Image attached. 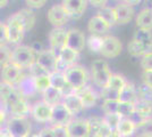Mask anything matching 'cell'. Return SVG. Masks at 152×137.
<instances>
[{"mask_svg":"<svg viewBox=\"0 0 152 137\" xmlns=\"http://www.w3.org/2000/svg\"><path fill=\"white\" fill-rule=\"evenodd\" d=\"M31 107L32 106L28 105L25 98L20 97L10 106H8L7 109L9 110L13 117H27L31 113Z\"/></svg>","mask_w":152,"mask_h":137,"instance_id":"obj_24","label":"cell"},{"mask_svg":"<svg viewBox=\"0 0 152 137\" xmlns=\"http://www.w3.org/2000/svg\"><path fill=\"white\" fill-rule=\"evenodd\" d=\"M70 137H91V128L88 119H73L67 124Z\"/></svg>","mask_w":152,"mask_h":137,"instance_id":"obj_11","label":"cell"},{"mask_svg":"<svg viewBox=\"0 0 152 137\" xmlns=\"http://www.w3.org/2000/svg\"><path fill=\"white\" fill-rule=\"evenodd\" d=\"M127 50H128V54H131L132 56H134V57H141V59L146 54L144 47L135 39L129 41V44L127 45Z\"/></svg>","mask_w":152,"mask_h":137,"instance_id":"obj_35","label":"cell"},{"mask_svg":"<svg viewBox=\"0 0 152 137\" xmlns=\"http://www.w3.org/2000/svg\"><path fill=\"white\" fill-rule=\"evenodd\" d=\"M50 81H51V86L57 88L64 94V96L68 95V94H72L74 93V89L70 87V85L68 84L67 79H66V76H65V72L61 71H55L50 73Z\"/></svg>","mask_w":152,"mask_h":137,"instance_id":"obj_17","label":"cell"},{"mask_svg":"<svg viewBox=\"0 0 152 137\" xmlns=\"http://www.w3.org/2000/svg\"><path fill=\"white\" fill-rule=\"evenodd\" d=\"M106 137H123V136L118 133V130H110L109 134Z\"/></svg>","mask_w":152,"mask_h":137,"instance_id":"obj_51","label":"cell"},{"mask_svg":"<svg viewBox=\"0 0 152 137\" xmlns=\"http://www.w3.org/2000/svg\"><path fill=\"white\" fill-rule=\"evenodd\" d=\"M73 119V114L63 103L52 106V117L50 121L52 126H67Z\"/></svg>","mask_w":152,"mask_h":137,"instance_id":"obj_13","label":"cell"},{"mask_svg":"<svg viewBox=\"0 0 152 137\" xmlns=\"http://www.w3.org/2000/svg\"><path fill=\"white\" fill-rule=\"evenodd\" d=\"M90 5L93 7H98V8H102L107 5L108 0H88Z\"/></svg>","mask_w":152,"mask_h":137,"instance_id":"obj_49","label":"cell"},{"mask_svg":"<svg viewBox=\"0 0 152 137\" xmlns=\"http://www.w3.org/2000/svg\"><path fill=\"white\" fill-rule=\"evenodd\" d=\"M136 25L141 30H152V10L151 8H143L136 16Z\"/></svg>","mask_w":152,"mask_h":137,"instance_id":"obj_28","label":"cell"},{"mask_svg":"<svg viewBox=\"0 0 152 137\" xmlns=\"http://www.w3.org/2000/svg\"><path fill=\"white\" fill-rule=\"evenodd\" d=\"M23 77H24L23 69H20L13 63H8L2 66V82L7 85L16 87L20 82Z\"/></svg>","mask_w":152,"mask_h":137,"instance_id":"obj_10","label":"cell"},{"mask_svg":"<svg viewBox=\"0 0 152 137\" xmlns=\"http://www.w3.org/2000/svg\"><path fill=\"white\" fill-rule=\"evenodd\" d=\"M76 94L80 96L81 101L83 103L84 109H90V107H93L96 104V101H98V95L90 86H85L81 89L75 91Z\"/></svg>","mask_w":152,"mask_h":137,"instance_id":"obj_23","label":"cell"},{"mask_svg":"<svg viewBox=\"0 0 152 137\" xmlns=\"http://www.w3.org/2000/svg\"><path fill=\"white\" fill-rule=\"evenodd\" d=\"M137 94H139V99L151 102L152 103V88L146 84L142 82L137 87Z\"/></svg>","mask_w":152,"mask_h":137,"instance_id":"obj_39","label":"cell"},{"mask_svg":"<svg viewBox=\"0 0 152 137\" xmlns=\"http://www.w3.org/2000/svg\"><path fill=\"white\" fill-rule=\"evenodd\" d=\"M103 120L108 127L110 128V130H117L118 126L121 121V117L118 113H111V114H104Z\"/></svg>","mask_w":152,"mask_h":137,"instance_id":"obj_38","label":"cell"},{"mask_svg":"<svg viewBox=\"0 0 152 137\" xmlns=\"http://www.w3.org/2000/svg\"><path fill=\"white\" fill-rule=\"evenodd\" d=\"M111 26L108 24L106 21L101 19L99 15H95L93 17H91L88 23V30L91 34L95 36H102L110 30Z\"/></svg>","mask_w":152,"mask_h":137,"instance_id":"obj_21","label":"cell"},{"mask_svg":"<svg viewBox=\"0 0 152 137\" xmlns=\"http://www.w3.org/2000/svg\"><path fill=\"white\" fill-rule=\"evenodd\" d=\"M31 116L41 124H47L50 122L51 117H52V106L48 105L47 103L38 102L31 107Z\"/></svg>","mask_w":152,"mask_h":137,"instance_id":"obj_14","label":"cell"},{"mask_svg":"<svg viewBox=\"0 0 152 137\" xmlns=\"http://www.w3.org/2000/svg\"><path fill=\"white\" fill-rule=\"evenodd\" d=\"M16 89L24 98L31 97L34 94H37V86H35V81H34V77H32L31 74L28 76H24L23 79L20 80L18 85L16 86Z\"/></svg>","mask_w":152,"mask_h":137,"instance_id":"obj_20","label":"cell"},{"mask_svg":"<svg viewBox=\"0 0 152 137\" xmlns=\"http://www.w3.org/2000/svg\"><path fill=\"white\" fill-rule=\"evenodd\" d=\"M137 131H140L141 136L144 137H152V119H149L142 127H140Z\"/></svg>","mask_w":152,"mask_h":137,"instance_id":"obj_43","label":"cell"},{"mask_svg":"<svg viewBox=\"0 0 152 137\" xmlns=\"http://www.w3.org/2000/svg\"><path fill=\"white\" fill-rule=\"evenodd\" d=\"M127 82H128V81L125 79L124 76L118 74V73H114V74H113V77H111V79H110V81H109L108 87H109V88H111V89H114V90L121 91Z\"/></svg>","mask_w":152,"mask_h":137,"instance_id":"obj_36","label":"cell"},{"mask_svg":"<svg viewBox=\"0 0 152 137\" xmlns=\"http://www.w3.org/2000/svg\"><path fill=\"white\" fill-rule=\"evenodd\" d=\"M129 119H131V120L133 121V124L137 127V129H139L140 127H142V126H143V124H145L146 121L149 120L148 118L143 117L142 114H140L139 112H136V111L134 112L133 114H132V117L129 118Z\"/></svg>","mask_w":152,"mask_h":137,"instance_id":"obj_45","label":"cell"},{"mask_svg":"<svg viewBox=\"0 0 152 137\" xmlns=\"http://www.w3.org/2000/svg\"><path fill=\"white\" fill-rule=\"evenodd\" d=\"M61 5L68 13L69 17L80 19L86 9L88 0H63Z\"/></svg>","mask_w":152,"mask_h":137,"instance_id":"obj_15","label":"cell"},{"mask_svg":"<svg viewBox=\"0 0 152 137\" xmlns=\"http://www.w3.org/2000/svg\"><path fill=\"white\" fill-rule=\"evenodd\" d=\"M121 2L127 4V5H131V6H135V5H139L142 0H121Z\"/></svg>","mask_w":152,"mask_h":137,"instance_id":"obj_50","label":"cell"},{"mask_svg":"<svg viewBox=\"0 0 152 137\" xmlns=\"http://www.w3.org/2000/svg\"><path fill=\"white\" fill-rule=\"evenodd\" d=\"M37 63L41 67H43L45 71L52 73L57 71L58 67V55L52 49H45L39 53L37 56Z\"/></svg>","mask_w":152,"mask_h":137,"instance_id":"obj_8","label":"cell"},{"mask_svg":"<svg viewBox=\"0 0 152 137\" xmlns=\"http://www.w3.org/2000/svg\"><path fill=\"white\" fill-rule=\"evenodd\" d=\"M96 15H99L101 19H103L110 26L117 24V17H116V12H115L114 7H102L98 10Z\"/></svg>","mask_w":152,"mask_h":137,"instance_id":"obj_30","label":"cell"},{"mask_svg":"<svg viewBox=\"0 0 152 137\" xmlns=\"http://www.w3.org/2000/svg\"><path fill=\"white\" fill-rule=\"evenodd\" d=\"M135 112V104L133 103H126V102H121L118 104V110L117 113L121 117V119H129Z\"/></svg>","mask_w":152,"mask_h":137,"instance_id":"obj_34","label":"cell"},{"mask_svg":"<svg viewBox=\"0 0 152 137\" xmlns=\"http://www.w3.org/2000/svg\"><path fill=\"white\" fill-rule=\"evenodd\" d=\"M47 1L48 0H25V4L30 9H39L45 6Z\"/></svg>","mask_w":152,"mask_h":137,"instance_id":"obj_46","label":"cell"},{"mask_svg":"<svg viewBox=\"0 0 152 137\" xmlns=\"http://www.w3.org/2000/svg\"><path fill=\"white\" fill-rule=\"evenodd\" d=\"M140 65L143 69V71H152V53L145 54L141 59Z\"/></svg>","mask_w":152,"mask_h":137,"instance_id":"obj_42","label":"cell"},{"mask_svg":"<svg viewBox=\"0 0 152 137\" xmlns=\"http://www.w3.org/2000/svg\"><path fill=\"white\" fill-rule=\"evenodd\" d=\"M86 46L92 53H100L103 46V38L101 36L91 34L86 39Z\"/></svg>","mask_w":152,"mask_h":137,"instance_id":"obj_32","label":"cell"},{"mask_svg":"<svg viewBox=\"0 0 152 137\" xmlns=\"http://www.w3.org/2000/svg\"><path fill=\"white\" fill-rule=\"evenodd\" d=\"M78 54L70 49L68 47H65L60 54L58 55V67L57 71L65 72L69 66L75 65V62L77 61Z\"/></svg>","mask_w":152,"mask_h":137,"instance_id":"obj_16","label":"cell"},{"mask_svg":"<svg viewBox=\"0 0 152 137\" xmlns=\"http://www.w3.org/2000/svg\"><path fill=\"white\" fill-rule=\"evenodd\" d=\"M119 101L135 104L139 101L137 88L132 82H127L126 85L124 86V88L119 91Z\"/></svg>","mask_w":152,"mask_h":137,"instance_id":"obj_25","label":"cell"},{"mask_svg":"<svg viewBox=\"0 0 152 137\" xmlns=\"http://www.w3.org/2000/svg\"><path fill=\"white\" fill-rule=\"evenodd\" d=\"M118 104L119 101H115V99H106L102 102L101 109L104 114H111V113H117L118 110Z\"/></svg>","mask_w":152,"mask_h":137,"instance_id":"obj_40","label":"cell"},{"mask_svg":"<svg viewBox=\"0 0 152 137\" xmlns=\"http://www.w3.org/2000/svg\"><path fill=\"white\" fill-rule=\"evenodd\" d=\"M7 4H8V0H0V6H1V8L6 7Z\"/></svg>","mask_w":152,"mask_h":137,"instance_id":"obj_53","label":"cell"},{"mask_svg":"<svg viewBox=\"0 0 152 137\" xmlns=\"http://www.w3.org/2000/svg\"><path fill=\"white\" fill-rule=\"evenodd\" d=\"M63 99H64V94L61 91L55 88V87H49L47 90L42 94V101L47 103L48 105L50 106H55L57 104H60L63 103Z\"/></svg>","mask_w":152,"mask_h":137,"instance_id":"obj_26","label":"cell"},{"mask_svg":"<svg viewBox=\"0 0 152 137\" xmlns=\"http://www.w3.org/2000/svg\"><path fill=\"white\" fill-rule=\"evenodd\" d=\"M136 41H139L141 45L144 47L145 53H152V33L151 31H146V30H141L137 29L136 32L134 33V38Z\"/></svg>","mask_w":152,"mask_h":137,"instance_id":"obj_29","label":"cell"},{"mask_svg":"<svg viewBox=\"0 0 152 137\" xmlns=\"http://www.w3.org/2000/svg\"><path fill=\"white\" fill-rule=\"evenodd\" d=\"M39 137H55L53 131H52V128H51V127H48V128L41 129L40 133H39Z\"/></svg>","mask_w":152,"mask_h":137,"instance_id":"obj_48","label":"cell"},{"mask_svg":"<svg viewBox=\"0 0 152 137\" xmlns=\"http://www.w3.org/2000/svg\"><path fill=\"white\" fill-rule=\"evenodd\" d=\"M142 80L143 82L150 86L152 88V71H143L142 73Z\"/></svg>","mask_w":152,"mask_h":137,"instance_id":"obj_47","label":"cell"},{"mask_svg":"<svg viewBox=\"0 0 152 137\" xmlns=\"http://www.w3.org/2000/svg\"><path fill=\"white\" fill-rule=\"evenodd\" d=\"M65 76H66V79H67L70 87L75 91L88 86L89 73L86 71V69L83 66L76 65V64L69 66L65 71Z\"/></svg>","mask_w":152,"mask_h":137,"instance_id":"obj_4","label":"cell"},{"mask_svg":"<svg viewBox=\"0 0 152 137\" xmlns=\"http://www.w3.org/2000/svg\"><path fill=\"white\" fill-rule=\"evenodd\" d=\"M47 19L51 25H53L55 27H63L67 23L69 15L66 12L63 5L59 4V5H53L52 7H50V9L47 13Z\"/></svg>","mask_w":152,"mask_h":137,"instance_id":"obj_9","label":"cell"},{"mask_svg":"<svg viewBox=\"0 0 152 137\" xmlns=\"http://www.w3.org/2000/svg\"><path fill=\"white\" fill-rule=\"evenodd\" d=\"M136 137H144V136H141V135H139V136H136Z\"/></svg>","mask_w":152,"mask_h":137,"instance_id":"obj_54","label":"cell"},{"mask_svg":"<svg viewBox=\"0 0 152 137\" xmlns=\"http://www.w3.org/2000/svg\"><path fill=\"white\" fill-rule=\"evenodd\" d=\"M135 111L139 112L140 114H142L143 117L148 119H152V103L139 99L135 103Z\"/></svg>","mask_w":152,"mask_h":137,"instance_id":"obj_33","label":"cell"},{"mask_svg":"<svg viewBox=\"0 0 152 137\" xmlns=\"http://www.w3.org/2000/svg\"><path fill=\"white\" fill-rule=\"evenodd\" d=\"M117 130L123 137H131L137 130V127L133 124V121L131 119H121Z\"/></svg>","mask_w":152,"mask_h":137,"instance_id":"obj_31","label":"cell"},{"mask_svg":"<svg viewBox=\"0 0 152 137\" xmlns=\"http://www.w3.org/2000/svg\"><path fill=\"white\" fill-rule=\"evenodd\" d=\"M113 74L114 73H111L108 63L103 59H96L91 65V77L93 84L100 89L107 88Z\"/></svg>","mask_w":152,"mask_h":137,"instance_id":"obj_3","label":"cell"},{"mask_svg":"<svg viewBox=\"0 0 152 137\" xmlns=\"http://www.w3.org/2000/svg\"><path fill=\"white\" fill-rule=\"evenodd\" d=\"M25 29L18 19L17 14L14 13L6 22L1 23V46H5V42L9 44H19L25 34Z\"/></svg>","mask_w":152,"mask_h":137,"instance_id":"obj_1","label":"cell"},{"mask_svg":"<svg viewBox=\"0 0 152 137\" xmlns=\"http://www.w3.org/2000/svg\"><path fill=\"white\" fill-rule=\"evenodd\" d=\"M67 32L68 30L64 27H53L49 33V45L50 49H52L57 55L66 47L67 41Z\"/></svg>","mask_w":152,"mask_h":137,"instance_id":"obj_7","label":"cell"},{"mask_svg":"<svg viewBox=\"0 0 152 137\" xmlns=\"http://www.w3.org/2000/svg\"><path fill=\"white\" fill-rule=\"evenodd\" d=\"M121 50H123V45L118 38L114 36L103 37V46L100 54L104 59H115L121 55Z\"/></svg>","mask_w":152,"mask_h":137,"instance_id":"obj_6","label":"cell"},{"mask_svg":"<svg viewBox=\"0 0 152 137\" xmlns=\"http://www.w3.org/2000/svg\"><path fill=\"white\" fill-rule=\"evenodd\" d=\"M63 104L66 106V109L73 114V117L81 113V112L84 110V106H83V103L81 101L80 96L76 94L75 91L72 93V94H68L66 96H64L63 99Z\"/></svg>","mask_w":152,"mask_h":137,"instance_id":"obj_22","label":"cell"},{"mask_svg":"<svg viewBox=\"0 0 152 137\" xmlns=\"http://www.w3.org/2000/svg\"><path fill=\"white\" fill-rule=\"evenodd\" d=\"M85 46H86V38H85L84 33L77 29H69L67 32L66 47L73 49L77 54H80L84 49Z\"/></svg>","mask_w":152,"mask_h":137,"instance_id":"obj_12","label":"cell"},{"mask_svg":"<svg viewBox=\"0 0 152 137\" xmlns=\"http://www.w3.org/2000/svg\"><path fill=\"white\" fill-rule=\"evenodd\" d=\"M16 14H17V16L20 20V22H22V24L24 26L26 32L34 27L35 21H37V16H35V13L32 9L24 8V9H20L18 12H16Z\"/></svg>","mask_w":152,"mask_h":137,"instance_id":"obj_27","label":"cell"},{"mask_svg":"<svg viewBox=\"0 0 152 137\" xmlns=\"http://www.w3.org/2000/svg\"><path fill=\"white\" fill-rule=\"evenodd\" d=\"M0 137H13L10 134H9V131L7 130L6 128H4V129H1V135Z\"/></svg>","mask_w":152,"mask_h":137,"instance_id":"obj_52","label":"cell"},{"mask_svg":"<svg viewBox=\"0 0 152 137\" xmlns=\"http://www.w3.org/2000/svg\"><path fill=\"white\" fill-rule=\"evenodd\" d=\"M88 120H89L92 137H106L109 134L110 128L106 124L103 117L93 116V117L89 118Z\"/></svg>","mask_w":152,"mask_h":137,"instance_id":"obj_18","label":"cell"},{"mask_svg":"<svg viewBox=\"0 0 152 137\" xmlns=\"http://www.w3.org/2000/svg\"><path fill=\"white\" fill-rule=\"evenodd\" d=\"M114 8L115 12H116V17H117V24L124 25V24H127L133 20L134 15H135L133 6L124 4V2H119Z\"/></svg>","mask_w":152,"mask_h":137,"instance_id":"obj_19","label":"cell"},{"mask_svg":"<svg viewBox=\"0 0 152 137\" xmlns=\"http://www.w3.org/2000/svg\"><path fill=\"white\" fill-rule=\"evenodd\" d=\"M38 54L33 50L31 46L19 45L12 50L10 63L17 65L20 69H30L37 62Z\"/></svg>","mask_w":152,"mask_h":137,"instance_id":"obj_2","label":"cell"},{"mask_svg":"<svg viewBox=\"0 0 152 137\" xmlns=\"http://www.w3.org/2000/svg\"><path fill=\"white\" fill-rule=\"evenodd\" d=\"M34 81H35V86H37L38 93H42V94H43L49 87H51L50 74H45V76L34 77Z\"/></svg>","mask_w":152,"mask_h":137,"instance_id":"obj_37","label":"cell"},{"mask_svg":"<svg viewBox=\"0 0 152 137\" xmlns=\"http://www.w3.org/2000/svg\"><path fill=\"white\" fill-rule=\"evenodd\" d=\"M100 96L103 98V101L106 99H115V101H119V91L114 90L111 88H103L101 89V93H100Z\"/></svg>","mask_w":152,"mask_h":137,"instance_id":"obj_41","label":"cell"},{"mask_svg":"<svg viewBox=\"0 0 152 137\" xmlns=\"http://www.w3.org/2000/svg\"><path fill=\"white\" fill-rule=\"evenodd\" d=\"M55 137H70L67 126H51Z\"/></svg>","mask_w":152,"mask_h":137,"instance_id":"obj_44","label":"cell"},{"mask_svg":"<svg viewBox=\"0 0 152 137\" xmlns=\"http://www.w3.org/2000/svg\"><path fill=\"white\" fill-rule=\"evenodd\" d=\"M6 129L13 137H28L32 134L27 117H12L7 122Z\"/></svg>","mask_w":152,"mask_h":137,"instance_id":"obj_5","label":"cell"},{"mask_svg":"<svg viewBox=\"0 0 152 137\" xmlns=\"http://www.w3.org/2000/svg\"><path fill=\"white\" fill-rule=\"evenodd\" d=\"M151 10H152V7H151Z\"/></svg>","mask_w":152,"mask_h":137,"instance_id":"obj_55","label":"cell"}]
</instances>
